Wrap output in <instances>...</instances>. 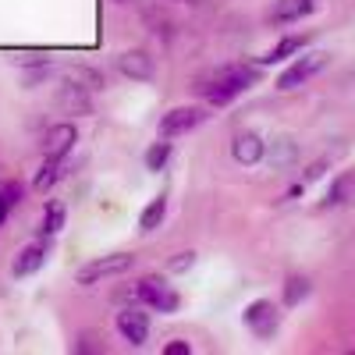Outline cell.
<instances>
[{
	"label": "cell",
	"mask_w": 355,
	"mask_h": 355,
	"mask_svg": "<svg viewBox=\"0 0 355 355\" xmlns=\"http://www.w3.org/2000/svg\"><path fill=\"white\" fill-rule=\"evenodd\" d=\"M64 178V160H50V157H43V167L33 174V189L36 192H50L57 182Z\"/></svg>",
	"instance_id": "cell-20"
},
{
	"label": "cell",
	"mask_w": 355,
	"mask_h": 355,
	"mask_svg": "<svg viewBox=\"0 0 355 355\" xmlns=\"http://www.w3.org/2000/svg\"><path fill=\"white\" fill-rule=\"evenodd\" d=\"M114 323H117V334H121V341H128L132 348H142L146 341H150V334H153V313L146 309V306L117 309Z\"/></svg>",
	"instance_id": "cell-7"
},
{
	"label": "cell",
	"mask_w": 355,
	"mask_h": 355,
	"mask_svg": "<svg viewBox=\"0 0 355 355\" xmlns=\"http://www.w3.org/2000/svg\"><path fill=\"white\" fill-rule=\"evenodd\" d=\"M327 64H331L327 53H295V61L277 75V89H281V93H291V89H299L309 78H316Z\"/></svg>",
	"instance_id": "cell-6"
},
{
	"label": "cell",
	"mask_w": 355,
	"mask_h": 355,
	"mask_svg": "<svg viewBox=\"0 0 355 355\" xmlns=\"http://www.w3.org/2000/svg\"><path fill=\"white\" fill-rule=\"evenodd\" d=\"M281 306L274 299H252L245 309H242V323H245V331L256 338V341H270L277 338L281 331Z\"/></svg>",
	"instance_id": "cell-4"
},
{
	"label": "cell",
	"mask_w": 355,
	"mask_h": 355,
	"mask_svg": "<svg viewBox=\"0 0 355 355\" xmlns=\"http://www.w3.org/2000/svg\"><path fill=\"white\" fill-rule=\"evenodd\" d=\"M64 224H68V206L61 199H46L43 220H40V234H43V239H57V234L64 231Z\"/></svg>",
	"instance_id": "cell-16"
},
{
	"label": "cell",
	"mask_w": 355,
	"mask_h": 355,
	"mask_svg": "<svg viewBox=\"0 0 355 355\" xmlns=\"http://www.w3.org/2000/svg\"><path fill=\"white\" fill-rule=\"evenodd\" d=\"M266 153H270V160H274L277 167H284V164H291L295 157H299V146H295L291 139H281L274 150H266Z\"/></svg>",
	"instance_id": "cell-22"
},
{
	"label": "cell",
	"mask_w": 355,
	"mask_h": 355,
	"mask_svg": "<svg viewBox=\"0 0 355 355\" xmlns=\"http://www.w3.org/2000/svg\"><path fill=\"white\" fill-rule=\"evenodd\" d=\"M206 121H210V110H206V103H185V107H171L164 117H160V139H182L196 128H202Z\"/></svg>",
	"instance_id": "cell-5"
},
{
	"label": "cell",
	"mask_w": 355,
	"mask_h": 355,
	"mask_svg": "<svg viewBox=\"0 0 355 355\" xmlns=\"http://www.w3.org/2000/svg\"><path fill=\"white\" fill-rule=\"evenodd\" d=\"M57 100H61V107L68 114H75V117L93 114V100H89V93H85V89H78V85H71V82L61 89V96H57Z\"/></svg>",
	"instance_id": "cell-18"
},
{
	"label": "cell",
	"mask_w": 355,
	"mask_h": 355,
	"mask_svg": "<svg viewBox=\"0 0 355 355\" xmlns=\"http://www.w3.org/2000/svg\"><path fill=\"white\" fill-rule=\"evenodd\" d=\"M114 4H132V0H114Z\"/></svg>",
	"instance_id": "cell-31"
},
{
	"label": "cell",
	"mask_w": 355,
	"mask_h": 355,
	"mask_svg": "<svg viewBox=\"0 0 355 355\" xmlns=\"http://www.w3.org/2000/svg\"><path fill=\"white\" fill-rule=\"evenodd\" d=\"M256 82H259V68H252V64H224L214 75L199 78L196 93L206 107H231L242 93H249Z\"/></svg>",
	"instance_id": "cell-1"
},
{
	"label": "cell",
	"mask_w": 355,
	"mask_h": 355,
	"mask_svg": "<svg viewBox=\"0 0 355 355\" xmlns=\"http://www.w3.org/2000/svg\"><path fill=\"white\" fill-rule=\"evenodd\" d=\"M114 71L121 78H128V82H153L157 78V57L150 50H142V46L125 50V53L114 57Z\"/></svg>",
	"instance_id": "cell-8"
},
{
	"label": "cell",
	"mask_w": 355,
	"mask_h": 355,
	"mask_svg": "<svg viewBox=\"0 0 355 355\" xmlns=\"http://www.w3.org/2000/svg\"><path fill=\"white\" fill-rule=\"evenodd\" d=\"M231 160L239 167H256L259 160H266V139L259 132H239L231 139Z\"/></svg>",
	"instance_id": "cell-10"
},
{
	"label": "cell",
	"mask_w": 355,
	"mask_h": 355,
	"mask_svg": "<svg viewBox=\"0 0 355 355\" xmlns=\"http://www.w3.org/2000/svg\"><path fill=\"white\" fill-rule=\"evenodd\" d=\"M43 263H46V245H43V242L21 245L18 256L11 259V277H15V281H28L33 274L43 270Z\"/></svg>",
	"instance_id": "cell-12"
},
{
	"label": "cell",
	"mask_w": 355,
	"mask_h": 355,
	"mask_svg": "<svg viewBox=\"0 0 355 355\" xmlns=\"http://www.w3.org/2000/svg\"><path fill=\"white\" fill-rule=\"evenodd\" d=\"M302 192H306V185H302V182H299V185H291V189H288V192H284V199H299V196H302Z\"/></svg>",
	"instance_id": "cell-29"
},
{
	"label": "cell",
	"mask_w": 355,
	"mask_h": 355,
	"mask_svg": "<svg viewBox=\"0 0 355 355\" xmlns=\"http://www.w3.org/2000/svg\"><path fill=\"white\" fill-rule=\"evenodd\" d=\"M64 78H68L71 85L85 89V93H100V89H103V75H100L96 68H85V64H71V68H64Z\"/></svg>",
	"instance_id": "cell-19"
},
{
	"label": "cell",
	"mask_w": 355,
	"mask_h": 355,
	"mask_svg": "<svg viewBox=\"0 0 355 355\" xmlns=\"http://www.w3.org/2000/svg\"><path fill=\"white\" fill-rule=\"evenodd\" d=\"M171 157H174V139H160V142H153L150 150H146V171L160 174V171L171 164Z\"/></svg>",
	"instance_id": "cell-21"
},
{
	"label": "cell",
	"mask_w": 355,
	"mask_h": 355,
	"mask_svg": "<svg viewBox=\"0 0 355 355\" xmlns=\"http://www.w3.org/2000/svg\"><path fill=\"white\" fill-rule=\"evenodd\" d=\"M192 266H196V252L185 249V252H178V256L167 259V274H185V270H192Z\"/></svg>",
	"instance_id": "cell-23"
},
{
	"label": "cell",
	"mask_w": 355,
	"mask_h": 355,
	"mask_svg": "<svg viewBox=\"0 0 355 355\" xmlns=\"http://www.w3.org/2000/svg\"><path fill=\"white\" fill-rule=\"evenodd\" d=\"M323 210H341V206H355V171H341L334 182L327 185L323 196Z\"/></svg>",
	"instance_id": "cell-13"
},
{
	"label": "cell",
	"mask_w": 355,
	"mask_h": 355,
	"mask_svg": "<svg viewBox=\"0 0 355 355\" xmlns=\"http://www.w3.org/2000/svg\"><path fill=\"white\" fill-rule=\"evenodd\" d=\"M164 217H167V192H157L150 202H146V210L139 214V234H153V231H160Z\"/></svg>",
	"instance_id": "cell-17"
},
{
	"label": "cell",
	"mask_w": 355,
	"mask_h": 355,
	"mask_svg": "<svg viewBox=\"0 0 355 355\" xmlns=\"http://www.w3.org/2000/svg\"><path fill=\"white\" fill-rule=\"evenodd\" d=\"M0 196H4L8 206L15 210V206L25 199V182H15V178H11V182H0Z\"/></svg>",
	"instance_id": "cell-24"
},
{
	"label": "cell",
	"mask_w": 355,
	"mask_h": 355,
	"mask_svg": "<svg viewBox=\"0 0 355 355\" xmlns=\"http://www.w3.org/2000/svg\"><path fill=\"white\" fill-rule=\"evenodd\" d=\"M132 266H135V256H132V252L96 256V259L82 263L78 270H75V284H78V288H93V284H103V281H114V277L128 274Z\"/></svg>",
	"instance_id": "cell-3"
},
{
	"label": "cell",
	"mask_w": 355,
	"mask_h": 355,
	"mask_svg": "<svg viewBox=\"0 0 355 355\" xmlns=\"http://www.w3.org/2000/svg\"><path fill=\"white\" fill-rule=\"evenodd\" d=\"M75 142H78L75 121H57V125H50L46 135H43V157H50V160H68L71 150H75Z\"/></svg>",
	"instance_id": "cell-9"
},
{
	"label": "cell",
	"mask_w": 355,
	"mask_h": 355,
	"mask_svg": "<svg viewBox=\"0 0 355 355\" xmlns=\"http://www.w3.org/2000/svg\"><path fill=\"white\" fill-rule=\"evenodd\" d=\"M164 355H192V345H189L185 338H171V341L164 345Z\"/></svg>",
	"instance_id": "cell-26"
},
{
	"label": "cell",
	"mask_w": 355,
	"mask_h": 355,
	"mask_svg": "<svg viewBox=\"0 0 355 355\" xmlns=\"http://www.w3.org/2000/svg\"><path fill=\"white\" fill-rule=\"evenodd\" d=\"M71 352H78V355H85V352H103L100 345H96V338L93 334H82L75 345H71Z\"/></svg>",
	"instance_id": "cell-27"
},
{
	"label": "cell",
	"mask_w": 355,
	"mask_h": 355,
	"mask_svg": "<svg viewBox=\"0 0 355 355\" xmlns=\"http://www.w3.org/2000/svg\"><path fill=\"white\" fill-rule=\"evenodd\" d=\"M309 295H313V281L306 274H288L284 277V288H281V306L284 309H299Z\"/></svg>",
	"instance_id": "cell-14"
},
{
	"label": "cell",
	"mask_w": 355,
	"mask_h": 355,
	"mask_svg": "<svg viewBox=\"0 0 355 355\" xmlns=\"http://www.w3.org/2000/svg\"><path fill=\"white\" fill-rule=\"evenodd\" d=\"M316 8H320V0H274L270 11H266V21L277 25V28H288L295 21L309 18Z\"/></svg>",
	"instance_id": "cell-11"
},
{
	"label": "cell",
	"mask_w": 355,
	"mask_h": 355,
	"mask_svg": "<svg viewBox=\"0 0 355 355\" xmlns=\"http://www.w3.org/2000/svg\"><path fill=\"white\" fill-rule=\"evenodd\" d=\"M128 299H135L139 306H146L150 313H160V316L178 313V306H182V295L174 291V284L164 274H146V277L132 281Z\"/></svg>",
	"instance_id": "cell-2"
},
{
	"label": "cell",
	"mask_w": 355,
	"mask_h": 355,
	"mask_svg": "<svg viewBox=\"0 0 355 355\" xmlns=\"http://www.w3.org/2000/svg\"><path fill=\"white\" fill-rule=\"evenodd\" d=\"M327 171H331V164H327V160H313V164L302 171V185H313V182H320V178L327 174Z\"/></svg>",
	"instance_id": "cell-25"
},
{
	"label": "cell",
	"mask_w": 355,
	"mask_h": 355,
	"mask_svg": "<svg viewBox=\"0 0 355 355\" xmlns=\"http://www.w3.org/2000/svg\"><path fill=\"white\" fill-rule=\"evenodd\" d=\"M306 43H309V36H281L270 50H266V53L259 57V68H266V64H281V61H288V57L302 53V50H306Z\"/></svg>",
	"instance_id": "cell-15"
},
{
	"label": "cell",
	"mask_w": 355,
	"mask_h": 355,
	"mask_svg": "<svg viewBox=\"0 0 355 355\" xmlns=\"http://www.w3.org/2000/svg\"><path fill=\"white\" fill-rule=\"evenodd\" d=\"M8 217H11V206H8V199H4V196H0V227L8 224Z\"/></svg>",
	"instance_id": "cell-28"
},
{
	"label": "cell",
	"mask_w": 355,
	"mask_h": 355,
	"mask_svg": "<svg viewBox=\"0 0 355 355\" xmlns=\"http://www.w3.org/2000/svg\"><path fill=\"white\" fill-rule=\"evenodd\" d=\"M178 4H202V0H178Z\"/></svg>",
	"instance_id": "cell-30"
}]
</instances>
